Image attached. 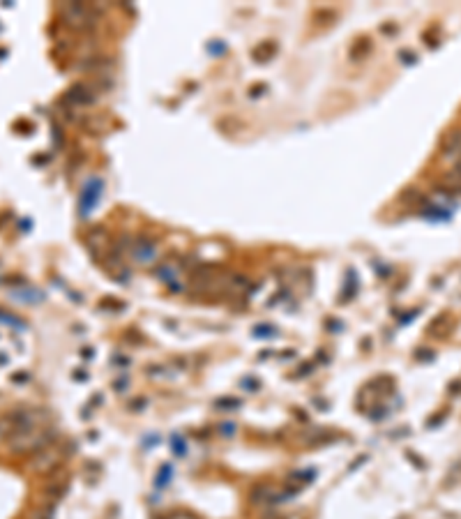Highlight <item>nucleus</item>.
<instances>
[{
	"label": "nucleus",
	"mask_w": 461,
	"mask_h": 519,
	"mask_svg": "<svg viewBox=\"0 0 461 519\" xmlns=\"http://www.w3.org/2000/svg\"><path fill=\"white\" fill-rule=\"evenodd\" d=\"M0 434H3V427H0Z\"/></svg>",
	"instance_id": "obj_1"
}]
</instances>
